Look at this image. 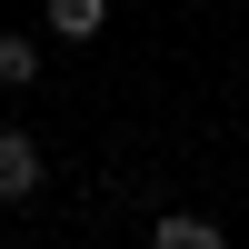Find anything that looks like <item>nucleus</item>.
Returning <instances> with one entry per match:
<instances>
[{
    "instance_id": "obj_1",
    "label": "nucleus",
    "mask_w": 249,
    "mask_h": 249,
    "mask_svg": "<svg viewBox=\"0 0 249 249\" xmlns=\"http://www.w3.org/2000/svg\"><path fill=\"white\" fill-rule=\"evenodd\" d=\"M30 190H40V140L0 120V199H30Z\"/></svg>"
},
{
    "instance_id": "obj_2",
    "label": "nucleus",
    "mask_w": 249,
    "mask_h": 249,
    "mask_svg": "<svg viewBox=\"0 0 249 249\" xmlns=\"http://www.w3.org/2000/svg\"><path fill=\"white\" fill-rule=\"evenodd\" d=\"M150 249H230V239H219V219H199V210H170V219L150 230Z\"/></svg>"
},
{
    "instance_id": "obj_3",
    "label": "nucleus",
    "mask_w": 249,
    "mask_h": 249,
    "mask_svg": "<svg viewBox=\"0 0 249 249\" xmlns=\"http://www.w3.org/2000/svg\"><path fill=\"white\" fill-rule=\"evenodd\" d=\"M40 80V40L30 30H0V90H30Z\"/></svg>"
},
{
    "instance_id": "obj_4",
    "label": "nucleus",
    "mask_w": 249,
    "mask_h": 249,
    "mask_svg": "<svg viewBox=\"0 0 249 249\" xmlns=\"http://www.w3.org/2000/svg\"><path fill=\"white\" fill-rule=\"evenodd\" d=\"M100 0H50V40H100Z\"/></svg>"
}]
</instances>
